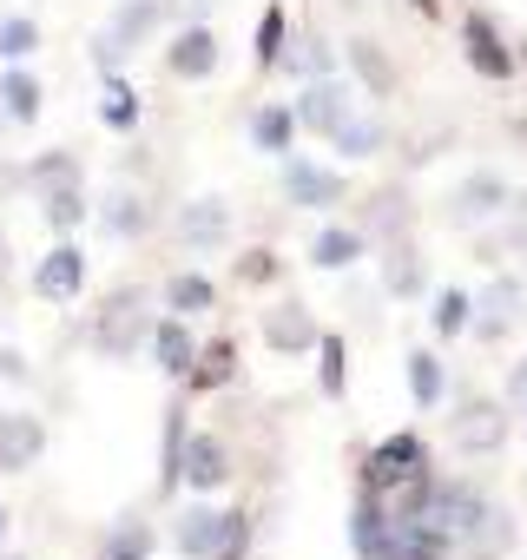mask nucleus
<instances>
[{
	"label": "nucleus",
	"mask_w": 527,
	"mask_h": 560,
	"mask_svg": "<svg viewBox=\"0 0 527 560\" xmlns=\"http://www.w3.org/2000/svg\"><path fill=\"white\" fill-rule=\"evenodd\" d=\"M231 376H237V343H231V337H211V343L191 357V370H185L191 396H211V389H224Z\"/></svg>",
	"instance_id": "obj_17"
},
{
	"label": "nucleus",
	"mask_w": 527,
	"mask_h": 560,
	"mask_svg": "<svg viewBox=\"0 0 527 560\" xmlns=\"http://www.w3.org/2000/svg\"><path fill=\"white\" fill-rule=\"evenodd\" d=\"M178 237H185L191 250H211V244L231 237V211H224L218 198H191V205L178 211Z\"/></svg>",
	"instance_id": "obj_16"
},
{
	"label": "nucleus",
	"mask_w": 527,
	"mask_h": 560,
	"mask_svg": "<svg viewBox=\"0 0 527 560\" xmlns=\"http://www.w3.org/2000/svg\"><path fill=\"white\" fill-rule=\"evenodd\" d=\"M218 527H224V514H211V508H191V514L172 527V540H178V553H185V560H211V547H218Z\"/></svg>",
	"instance_id": "obj_23"
},
{
	"label": "nucleus",
	"mask_w": 527,
	"mask_h": 560,
	"mask_svg": "<svg viewBox=\"0 0 527 560\" xmlns=\"http://www.w3.org/2000/svg\"><path fill=\"white\" fill-rule=\"evenodd\" d=\"M145 337H152V324H145V291H132V284L113 291L106 311L93 317V343H99L106 357H132Z\"/></svg>",
	"instance_id": "obj_1"
},
{
	"label": "nucleus",
	"mask_w": 527,
	"mask_h": 560,
	"mask_svg": "<svg viewBox=\"0 0 527 560\" xmlns=\"http://www.w3.org/2000/svg\"><path fill=\"white\" fill-rule=\"evenodd\" d=\"M0 376H8V383H27V357H21V350H0Z\"/></svg>",
	"instance_id": "obj_41"
},
{
	"label": "nucleus",
	"mask_w": 527,
	"mask_h": 560,
	"mask_svg": "<svg viewBox=\"0 0 527 560\" xmlns=\"http://www.w3.org/2000/svg\"><path fill=\"white\" fill-rule=\"evenodd\" d=\"M429 324H435V337H461V330L475 324V298H468V291H442Z\"/></svg>",
	"instance_id": "obj_33"
},
{
	"label": "nucleus",
	"mask_w": 527,
	"mask_h": 560,
	"mask_svg": "<svg viewBox=\"0 0 527 560\" xmlns=\"http://www.w3.org/2000/svg\"><path fill=\"white\" fill-rule=\"evenodd\" d=\"M0 106H8V119H40V80L34 73H8L0 80Z\"/></svg>",
	"instance_id": "obj_30"
},
{
	"label": "nucleus",
	"mask_w": 527,
	"mask_h": 560,
	"mask_svg": "<svg viewBox=\"0 0 527 560\" xmlns=\"http://www.w3.org/2000/svg\"><path fill=\"white\" fill-rule=\"evenodd\" d=\"M461 54H468V67L481 80H507L514 73V54H507V40L494 34L488 14H461Z\"/></svg>",
	"instance_id": "obj_9"
},
{
	"label": "nucleus",
	"mask_w": 527,
	"mask_h": 560,
	"mask_svg": "<svg viewBox=\"0 0 527 560\" xmlns=\"http://www.w3.org/2000/svg\"><path fill=\"white\" fill-rule=\"evenodd\" d=\"M0 534H8V508H0Z\"/></svg>",
	"instance_id": "obj_47"
},
{
	"label": "nucleus",
	"mask_w": 527,
	"mask_h": 560,
	"mask_svg": "<svg viewBox=\"0 0 527 560\" xmlns=\"http://www.w3.org/2000/svg\"><path fill=\"white\" fill-rule=\"evenodd\" d=\"M317 317L304 311V304H271L264 311V343H271L278 357H297V350H317Z\"/></svg>",
	"instance_id": "obj_12"
},
{
	"label": "nucleus",
	"mask_w": 527,
	"mask_h": 560,
	"mask_svg": "<svg viewBox=\"0 0 527 560\" xmlns=\"http://www.w3.org/2000/svg\"><path fill=\"white\" fill-rule=\"evenodd\" d=\"M34 291H40L47 304H73V298L86 291V250H80V244H54V250L40 257V270H34Z\"/></svg>",
	"instance_id": "obj_6"
},
{
	"label": "nucleus",
	"mask_w": 527,
	"mask_h": 560,
	"mask_svg": "<svg viewBox=\"0 0 527 560\" xmlns=\"http://www.w3.org/2000/svg\"><path fill=\"white\" fill-rule=\"evenodd\" d=\"M185 8H211V0H185Z\"/></svg>",
	"instance_id": "obj_46"
},
{
	"label": "nucleus",
	"mask_w": 527,
	"mask_h": 560,
	"mask_svg": "<svg viewBox=\"0 0 527 560\" xmlns=\"http://www.w3.org/2000/svg\"><path fill=\"white\" fill-rule=\"evenodd\" d=\"M409 224V191L402 185H383V191H370V205H363V237H396Z\"/></svg>",
	"instance_id": "obj_19"
},
{
	"label": "nucleus",
	"mask_w": 527,
	"mask_h": 560,
	"mask_svg": "<svg viewBox=\"0 0 527 560\" xmlns=\"http://www.w3.org/2000/svg\"><path fill=\"white\" fill-rule=\"evenodd\" d=\"M291 132H297V113H291V106H264V113H250V139H257L264 152H284Z\"/></svg>",
	"instance_id": "obj_27"
},
{
	"label": "nucleus",
	"mask_w": 527,
	"mask_h": 560,
	"mask_svg": "<svg viewBox=\"0 0 527 560\" xmlns=\"http://www.w3.org/2000/svg\"><path fill=\"white\" fill-rule=\"evenodd\" d=\"M507 396H514V402H527V357L507 370Z\"/></svg>",
	"instance_id": "obj_42"
},
{
	"label": "nucleus",
	"mask_w": 527,
	"mask_h": 560,
	"mask_svg": "<svg viewBox=\"0 0 527 560\" xmlns=\"http://www.w3.org/2000/svg\"><path fill=\"white\" fill-rule=\"evenodd\" d=\"M211 304H218V291H211V277H198V270H178L172 284H165V311L172 317H198Z\"/></svg>",
	"instance_id": "obj_24"
},
{
	"label": "nucleus",
	"mask_w": 527,
	"mask_h": 560,
	"mask_svg": "<svg viewBox=\"0 0 527 560\" xmlns=\"http://www.w3.org/2000/svg\"><path fill=\"white\" fill-rule=\"evenodd\" d=\"M152 357H159V370H165V376H185V370H191V357H198V343H191V324H185V317H165V324H152Z\"/></svg>",
	"instance_id": "obj_20"
},
{
	"label": "nucleus",
	"mask_w": 527,
	"mask_h": 560,
	"mask_svg": "<svg viewBox=\"0 0 527 560\" xmlns=\"http://www.w3.org/2000/svg\"><path fill=\"white\" fill-rule=\"evenodd\" d=\"M244 553H250V514H224L211 560H244Z\"/></svg>",
	"instance_id": "obj_39"
},
{
	"label": "nucleus",
	"mask_w": 527,
	"mask_h": 560,
	"mask_svg": "<svg viewBox=\"0 0 527 560\" xmlns=\"http://www.w3.org/2000/svg\"><path fill=\"white\" fill-rule=\"evenodd\" d=\"M409 389H415V402H422V409H435V402H442V389H448V376H442V357L415 350V357H409Z\"/></svg>",
	"instance_id": "obj_31"
},
{
	"label": "nucleus",
	"mask_w": 527,
	"mask_h": 560,
	"mask_svg": "<svg viewBox=\"0 0 527 560\" xmlns=\"http://www.w3.org/2000/svg\"><path fill=\"white\" fill-rule=\"evenodd\" d=\"M284 67H304L311 80H330V67H337V54H330V40H317V34H304V40H291V47H284Z\"/></svg>",
	"instance_id": "obj_32"
},
{
	"label": "nucleus",
	"mask_w": 527,
	"mask_h": 560,
	"mask_svg": "<svg viewBox=\"0 0 527 560\" xmlns=\"http://www.w3.org/2000/svg\"><path fill=\"white\" fill-rule=\"evenodd\" d=\"M99 119H106L113 132H132V126H139V93H132L126 80H113V86H106V106H99Z\"/></svg>",
	"instance_id": "obj_36"
},
{
	"label": "nucleus",
	"mask_w": 527,
	"mask_h": 560,
	"mask_svg": "<svg viewBox=\"0 0 527 560\" xmlns=\"http://www.w3.org/2000/svg\"><path fill=\"white\" fill-rule=\"evenodd\" d=\"M429 468V448H422V435H389V442H376L370 448V462H363V494H389V488H402L409 475H422Z\"/></svg>",
	"instance_id": "obj_3"
},
{
	"label": "nucleus",
	"mask_w": 527,
	"mask_h": 560,
	"mask_svg": "<svg viewBox=\"0 0 527 560\" xmlns=\"http://www.w3.org/2000/svg\"><path fill=\"white\" fill-rule=\"evenodd\" d=\"M231 277H237V284H278V277H284V257L257 244V250H244V257L231 264Z\"/></svg>",
	"instance_id": "obj_35"
},
{
	"label": "nucleus",
	"mask_w": 527,
	"mask_h": 560,
	"mask_svg": "<svg viewBox=\"0 0 527 560\" xmlns=\"http://www.w3.org/2000/svg\"><path fill=\"white\" fill-rule=\"evenodd\" d=\"M34 178H40V185H73V178H80V165H73V159H40V165H34Z\"/></svg>",
	"instance_id": "obj_40"
},
{
	"label": "nucleus",
	"mask_w": 527,
	"mask_h": 560,
	"mask_svg": "<svg viewBox=\"0 0 527 560\" xmlns=\"http://www.w3.org/2000/svg\"><path fill=\"white\" fill-rule=\"evenodd\" d=\"M86 218V198H80V185H54V198H47V224L54 231H73Z\"/></svg>",
	"instance_id": "obj_38"
},
{
	"label": "nucleus",
	"mask_w": 527,
	"mask_h": 560,
	"mask_svg": "<svg viewBox=\"0 0 527 560\" xmlns=\"http://www.w3.org/2000/svg\"><path fill=\"white\" fill-rule=\"evenodd\" d=\"M507 205H514V191H507L501 172H468V178L448 191V224H488V218L507 211Z\"/></svg>",
	"instance_id": "obj_5"
},
{
	"label": "nucleus",
	"mask_w": 527,
	"mask_h": 560,
	"mask_svg": "<svg viewBox=\"0 0 527 560\" xmlns=\"http://www.w3.org/2000/svg\"><path fill=\"white\" fill-rule=\"evenodd\" d=\"M152 540H159V534H152L145 521H119V527L106 534L99 560H145V553H152Z\"/></svg>",
	"instance_id": "obj_29"
},
{
	"label": "nucleus",
	"mask_w": 527,
	"mask_h": 560,
	"mask_svg": "<svg viewBox=\"0 0 527 560\" xmlns=\"http://www.w3.org/2000/svg\"><path fill=\"white\" fill-rule=\"evenodd\" d=\"M481 317L468 324V330H481V337H501L507 324H514V311H520V291H514V277H494V284L481 291V304H475Z\"/></svg>",
	"instance_id": "obj_22"
},
{
	"label": "nucleus",
	"mask_w": 527,
	"mask_h": 560,
	"mask_svg": "<svg viewBox=\"0 0 527 560\" xmlns=\"http://www.w3.org/2000/svg\"><path fill=\"white\" fill-rule=\"evenodd\" d=\"M40 448H47V429H40V416H0V475H21V468H34L40 462Z\"/></svg>",
	"instance_id": "obj_13"
},
{
	"label": "nucleus",
	"mask_w": 527,
	"mask_h": 560,
	"mask_svg": "<svg viewBox=\"0 0 527 560\" xmlns=\"http://www.w3.org/2000/svg\"><path fill=\"white\" fill-rule=\"evenodd\" d=\"M409 8H415L422 21H435V14H442V0H409Z\"/></svg>",
	"instance_id": "obj_43"
},
{
	"label": "nucleus",
	"mask_w": 527,
	"mask_h": 560,
	"mask_svg": "<svg viewBox=\"0 0 527 560\" xmlns=\"http://www.w3.org/2000/svg\"><path fill=\"white\" fill-rule=\"evenodd\" d=\"M178 481H191V494H218V488L231 481V448H224L218 435H185Z\"/></svg>",
	"instance_id": "obj_8"
},
{
	"label": "nucleus",
	"mask_w": 527,
	"mask_h": 560,
	"mask_svg": "<svg viewBox=\"0 0 527 560\" xmlns=\"http://www.w3.org/2000/svg\"><path fill=\"white\" fill-rule=\"evenodd\" d=\"M363 244H370V237H363L356 224H330V231H317L311 264H317V270H350V264L363 257Z\"/></svg>",
	"instance_id": "obj_21"
},
{
	"label": "nucleus",
	"mask_w": 527,
	"mask_h": 560,
	"mask_svg": "<svg viewBox=\"0 0 527 560\" xmlns=\"http://www.w3.org/2000/svg\"><path fill=\"white\" fill-rule=\"evenodd\" d=\"M422 284H429L422 250L402 244V237H389V244H383V291H389V298H422Z\"/></svg>",
	"instance_id": "obj_15"
},
{
	"label": "nucleus",
	"mask_w": 527,
	"mask_h": 560,
	"mask_svg": "<svg viewBox=\"0 0 527 560\" xmlns=\"http://www.w3.org/2000/svg\"><path fill=\"white\" fill-rule=\"evenodd\" d=\"M291 113H297V126H311V132H324V139H330V132L350 119V86H337V80H311V86L297 93V106H291Z\"/></svg>",
	"instance_id": "obj_11"
},
{
	"label": "nucleus",
	"mask_w": 527,
	"mask_h": 560,
	"mask_svg": "<svg viewBox=\"0 0 527 560\" xmlns=\"http://www.w3.org/2000/svg\"><path fill=\"white\" fill-rule=\"evenodd\" d=\"M0 284H8V237H0Z\"/></svg>",
	"instance_id": "obj_45"
},
{
	"label": "nucleus",
	"mask_w": 527,
	"mask_h": 560,
	"mask_svg": "<svg viewBox=\"0 0 527 560\" xmlns=\"http://www.w3.org/2000/svg\"><path fill=\"white\" fill-rule=\"evenodd\" d=\"M284 198L297 211H337L343 205V178L330 165H311V159H291L284 165Z\"/></svg>",
	"instance_id": "obj_7"
},
{
	"label": "nucleus",
	"mask_w": 527,
	"mask_h": 560,
	"mask_svg": "<svg viewBox=\"0 0 527 560\" xmlns=\"http://www.w3.org/2000/svg\"><path fill=\"white\" fill-rule=\"evenodd\" d=\"M165 67H172V80H211V73H218V34H211L204 21L178 27L172 47H165Z\"/></svg>",
	"instance_id": "obj_10"
},
{
	"label": "nucleus",
	"mask_w": 527,
	"mask_h": 560,
	"mask_svg": "<svg viewBox=\"0 0 527 560\" xmlns=\"http://www.w3.org/2000/svg\"><path fill=\"white\" fill-rule=\"evenodd\" d=\"M343 60H350V73H356L376 100H389V93H396V60H389L376 40H350V47H343Z\"/></svg>",
	"instance_id": "obj_18"
},
{
	"label": "nucleus",
	"mask_w": 527,
	"mask_h": 560,
	"mask_svg": "<svg viewBox=\"0 0 527 560\" xmlns=\"http://www.w3.org/2000/svg\"><path fill=\"white\" fill-rule=\"evenodd\" d=\"M317 357H324L317 389H324V396H343V389H350V343H343V337H317Z\"/></svg>",
	"instance_id": "obj_28"
},
{
	"label": "nucleus",
	"mask_w": 527,
	"mask_h": 560,
	"mask_svg": "<svg viewBox=\"0 0 527 560\" xmlns=\"http://www.w3.org/2000/svg\"><path fill=\"white\" fill-rule=\"evenodd\" d=\"M165 21H172V0H126V8L113 14V34H106V40H113V47L126 54V47L152 40V34H159Z\"/></svg>",
	"instance_id": "obj_14"
},
{
	"label": "nucleus",
	"mask_w": 527,
	"mask_h": 560,
	"mask_svg": "<svg viewBox=\"0 0 527 560\" xmlns=\"http://www.w3.org/2000/svg\"><path fill=\"white\" fill-rule=\"evenodd\" d=\"M507 139H520V145H527V119H507Z\"/></svg>",
	"instance_id": "obj_44"
},
{
	"label": "nucleus",
	"mask_w": 527,
	"mask_h": 560,
	"mask_svg": "<svg viewBox=\"0 0 527 560\" xmlns=\"http://www.w3.org/2000/svg\"><path fill=\"white\" fill-rule=\"evenodd\" d=\"M106 224H113L119 237H139V231H152V205L132 198V191H119V198L106 205Z\"/></svg>",
	"instance_id": "obj_34"
},
{
	"label": "nucleus",
	"mask_w": 527,
	"mask_h": 560,
	"mask_svg": "<svg viewBox=\"0 0 527 560\" xmlns=\"http://www.w3.org/2000/svg\"><path fill=\"white\" fill-rule=\"evenodd\" d=\"M448 435H455L461 455H494V448L507 442V402H494V396H461L455 416H448Z\"/></svg>",
	"instance_id": "obj_2"
},
{
	"label": "nucleus",
	"mask_w": 527,
	"mask_h": 560,
	"mask_svg": "<svg viewBox=\"0 0 527 560\" xmlns=\"http://www.w3.org/2000/svg\"><path fill=\"white\" fill-rule=\"evenodd\" d=\"M284 47H291V21H284V8L271 0V8H264V21H257V67H264V73L284 67Z\"/></svg>",
	"instance_id": "obj_26"
},
{
	"label": "nucleus",
	"mask_w": 527,
	"mask_h": 560,
	"mask_svg": "<svg viewBox=\"0 0 527 560\" xmlns=\"http://www.w3.org/2000/svg\"><path fill=\"white\" fill-rule=\"evenodd\" d=\"M520 67H527V40H520Z\"/></svg>",
	"instance_id": "obj_48"
},
{
	"label": "nucleus",
	"mask_w": 527,
	"mask_h": 560,
	"mask_svg": "<svg viewBox=\"0 0 527 560\" xmlns=\"http://www.w3.org/2000/svg\"><path fill=\"white\" fill-rule=\"evenodd\" d=\"M383 139H389V132H383V119H363V113H350V119L330 132V145H337V152H350V159H376V152H383Z\"/></svg>",
	"instance_id": "obj_25"
},
{
	"label": "nucleus",
	"mask_w": 527,
	"mask_h": 560,
	"mask_svg": "<svg viewBox=\"0 0 527 560\" xmlns=\"http://www.w3.org/2000/svg\"><path fill=\"white\" fill-rule=\"evenodd\" d=\"M448 534H442V521H429V514H409V521H389L383 527V540H376V553L370 560H448Z\"/></svg>",
	"instance_id": "obj_4"
},
{
	"label": "nucleus",
	"mask_w": 527,
	"mask_h": 560,
	"mask_svg": "<svg viewBox=\"0 0 527 560\" xmlns=\"http://www.w3.org/2000/svg\"><path fill=\"white\" fill-rule=\"evenodd\" d=\"M40 47V27L27 21V14H8V21H0V60H27Z\"/></svg>",
	"instance_id": "obj_37"
}]
</instances>
